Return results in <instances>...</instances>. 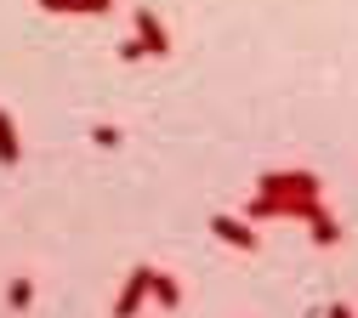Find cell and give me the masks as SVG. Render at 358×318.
I'll return each instance as SVG.
<instances>
[{"label": "cell", "instance_id": "cell-1", "mask_svg": "<svg viewBox=\"0 0 358 318\" xmlns=\"http://www.w3.org/2000/svg\"><path fill=\"white\" fill-rule=\"evenodd\" d=\"M148 284H154V267H131L125 284H120V296H114V318H137L143 301H148Z\"/></svg>", "mask_w": 358, "mask_h": 318}, {"label": "cell", "instance_id": "cell-2", "mask_svg": "<svg viewBox=\"0 0 358 318\" xmlns=\"http://www.w3.org/2000/svg\"><path fill=\"white\" fill-rule=\"evenodd\" d=\"M256 194H319V176L313 171H262Z\"/></svg>", "mask_w": 358, "mask_h": 318}, {"label": "cell", "instance_id": "cell-3", "mask_svg": "<svg viewBox=\"0 0 358 318\" xmlns=\"http://www.w3.org/2000/svg\"><path fill=\"white\" fill-rule=\"evenodd\" d=\"M210 233L222 239V245H234V250H256V222H245V216H228V210H216L210 216Z\"/></svg>", "mask_w": 358, "mask_h": 318}, {"label": "cell", "instance_id": "cell-4", "mask_svg": "<svg viewBox=\"0 0 358 318\" xmlns=\"http://www.w3.org/2000/svg\"><path fill=\"white\" fill-rule=\"evenodd\" d=\"M137 40H143L148 57H171V34H165V23H159L148 6H137Z\"/></svg>", "mask_w": 358, "mask_h": 318}, {"label": "cell", "instance_id": "cell-5", "mask_svg": "<svg viewBox=\"0 0 358 318\" xmlns=\"http://www.w3.org/2000/svg\"><path fill=\"white\" fill-rule=\"evenodd\" d=\"M17 159H23V143H17V125H12V114H6V108H0V165L12 171Z\"/></svg>", "mask_w": 358, "mask_h": 318}, {"label": "cell", "instance_id": "cell-6", "mask_svg": "<svg viewBox=\"0 0 358 318\" xmlns=\"http://www.w3.org/2000/svg\"><path fill=\"white\" fill-rule=\"evenodd\" d=\"M46 12H74V17H103L114 0H40Z\"/></svg>", "mask_w": 358, "mask_h": 318}, {"label": "cell", "instance_id": "cell-7", "mask_svg": "<svg viewBox=\"0 0 358 318\" xmlns=\"http://www.w3.org/2000/svg\"><path fill=\"white\" fill-rule=\"evenodd\" d=\"M148 301H159V307H182V284H176L171 273H154V284H148Z\"/></svg>", "mask_w": 358, "mask_h": 318}, {"label": "cell", "instance_id": "cell-8", "mask_svg": "<svg viewBox=\"0 0 358 318\" xmlns=\"http://www.w3.org/2000/svg\"><path fill=\"white\" fill-rule=\"evenodd\" d=\"M307 233H313V245H319V250H330V245L341 239V222H336V216H319V222H307Z\"/></svg>", "mask_w": 358, "mask_h": 318}, {"label": "cell", "instance_id": "cell-9", "mask_svg": "<svg viewBox=\"0 0 358 318\" xmlns=\"http://www.w3.org/2000/svg\"><path fill=\"white\" fill-rule=\"evenodd\" d=\"M6 307H12V312H29V307H34V284H29V279H12V284H6Z\"/></svg>", "mask_w": 358, "mask_h": 318}, {"label": "cell", "instance_id": "cell-10", "mask_svg": "<svg viewBox=\"0 0 358 318\" xmlns=\"http://www.w3.org/2000/svg\"><path fill=\"white\" fill-rule=\"evenodd\" d=\"M92 143H97V148H120V125H97Z\"/></svg>", "mask_w": 358, "mask_h": 318}, {"label": "cell", "instance_id": "cell-11", "mask_svg": "<svg viewBox=\"0 0 358 318\" xmlns=\"http://www.w3.org/2000/svg\"><path fill=\"white\" fill-rule=\"evenodd\" d=\"M143 57H148V52H143V40H137V34H131V40L120 45V63H143Z\"/></svg>", "mask_w": 358, "mask_h": 318}, {"label": "cell", "instance_id": "cell-12", "mask_svg": "<svg viewBox=\"0 0 358 318\" xmlns=\"http://www.w3.org/2000/svg\"><path fill=\"white\" fill-rule=\"evenodd\" d=\"M324 318H352V307H347V301H330V307H324Z\"/></svg>", "mask_w": 358, "mask_h": 318}]
</instances>
